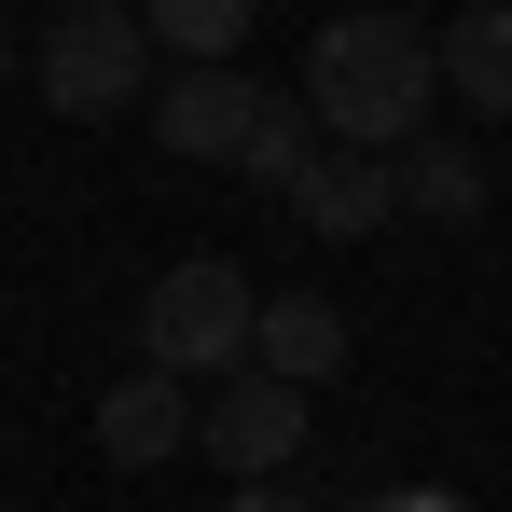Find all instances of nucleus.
Returning a JSON list of instances; mask_svg holds the SVG:
<instances>
[{
    "instance_id": "f257e3e1",
    "label": "nucleus",
    "mask_w": 512,
    "mask_h": 512,
    "mask_svg": "<svg viewBox=\"0 0 512 512\" xmlns=\"http://www.w3.org/2000/svg\"><path fill=\"white\" fill-rule=\"evenodd\" d=\"M305 111H319V139L333 153H416L429 111H443V28L416 14H333L319 42H305Z\"/></svg>"
},
{
    "instance_id": "f03ea898",
    "label": "nucleus",
    "mask_w": 512,
    "mask_h": 512,
    "mask_svg": "<svg viewBox=\"0 0 512 512\" xmlns=\"http://www.w3.org/2000/svg\"><path fill=\"white\" fill-rule=\"evenodd\" d=\"M250 346H263V291H250L222 250L167 263V277L139 291V374H180V388H194V374H222V388H236V374H250Z\"/></svg>"
},
{
    "instance_id": "7ed1b4c3",
    "label": "nucleus",
    "mask_w": 512,
    "mask_h": 512,
    "mask_svg": "<svg viewBox=\"0 0 512 512\" xmlns=\"http://www.w3.org/2000/svg\"><path fill=\"white\" fill-rule=\"evenodd\" d=\"M153 84H167V70H153V14H125V0H70V14L42 28V111L111 125V111H139Z\"/></svg>"
},
{
    "instance_id": "20e7f679",
    "label": "nucleus",
    "mask_w": 512,
    "mask_h": 512,
    "mask_svg": "<svg viewBox=\"0 0 512 512\" xmlns=\"http://www.w3.org/2000/svg\"><path fill=\"white\" fill-rule=\"evenodd\" d=\"M194 457H222L236 485H291V457H305V388H277V374H236L208 429H194Z\"/></svg>"
},
{
    "instance_id": "39448f33",
    "label": "nucleus",
    "mask_w": 512,
    "mask_h": 512,
    "mask_svg": "<svg viewBox=\"0 0 512 512\" xmlns=\"http://www.w3.org/2000/svg\"><path fill=\"white\" fill-rule=\"evenodd\" d=\"M250 125H263L250 70H167V84H153V153H180V167H236Z\"/></svg>"
},
{
    "instance_id": "423d86ee",
    "label": "nucleus",
    "mask_w": 512,
    "mask_h": 512,
    "mask_svg": "<svg viewBox=\"0 0 512 512\" xmlns=\"http://www.w3.org/2000/svg\"><path fill=\"white\" fill-rule=\"evenodd\" d=\"M194 388H180V374H111V388H97V457H111V471H167V457H194Z\"/></svg>"
},
{
    "instance_id": "0eeeda50",
    "label": "nucleus",
    "mask_w": 512,
    "mask_h": 512,
    "mask_svg": "<svg viewBox=\"0 0 512 512\" xmlns=\"http://www.w3.org/2000/svg\"><path fill=\"white\" fill-rule=\"evenodd\" d=\"M291 222H305V236H333V250H360L374 222H402V167H388V153H319L305 194H291Z\"/></svg>"
},
{
    "instance_id": "6e6552de",
    "label": "nucleus",
    "mask_w": 512,
    "mask_h": 512,
    "mask_svg": "<svg viewBox=\"0 0 512 512\" xmlns=\"http://www.w3.org/2000/svg\"><path fill=\"white\" fill-rule=\"evenodd\" d=\"M250 374H277V388L346 374V305H333V291H263V346H250Z\"/></svg>"
},
{
    "instance_id": "1a4fd4ad",
    "label": "nucleus",
    "mask_w": 512,
    "mask_h": 512,
    "mask_svg": "<svg viewBox=\"0 0 512 512\" xmlns=\"http://www.w3.org/2000/svg\"><path fill=\"white\" fill-rule=\"evenodd\" d=\"M443 97L485 111V125H512V0H471L443 28Z\"/></svg>"
},
{
    "instance_id": "9d476101",
    "label": "nucleus",
    "mask_w": 512,
    "mask_h": 512,
    "mask_svg": "<svg viewBox=\"0 0 512 512\" xmlns=\"http://www.w3.org/2000/svg\"><path fill=\"white\" fill-rule=\"evenodd\" d=\"M402 208H416V222H485V153L429 125L416 153H402Z\"/></svg>"
},
{
    "instance_id": "9b49d317",
    "label": "nucleus",
    "mask_w": 512,
    "mask_h": 512,
    "mask_svg": "<svg viewBox=\"0 0 512 512\" xmlns=\"http://www.w3.org/2000/svg\"><path fill=\"white\" fill-rule=\"evenodd\" d=\"M250 42V0H153V56L167 70H236Z\"/></svg>"
},
{
    "instance_id": "f8f14e48",
    "label": "nucleus",
    "mask_w": 512,
    "mask_h": 512,
    "mask_svg": "<svg viewBox=\"0 0 512 512\" xmlns=\"http://www.w3.org/2000/svg\"><path fill=\"white\" fill-rule=\"evenodd\" d=\"M319 153H333V139H319V111H305V97H263V125H250V153H236V167H250L263 194H305Z\"/></svg>"
},
{
    "instance_id": "ddd939ff",
    "label": "nucleus",
    "mask_w": 512,
    "mask_h": 512,
    "mask_svg": "<svg viewBox=\"0 0 512 512\" xmlns=\"http://www.w3.org/2000/svg\"><path fill=\"white\" fill-rule=\"evenodd\" d=\"M222 512H319L305 485H222Z\"/></svg>"
},
{
    "instance_id": "4468645a",
    "label": "nucleus",
    "mask_w": 512,
    "mask_h": 512,
    "mask_svg": "<svg viewBox=\"0 0 512 512\" xmlns=\"http://www.w3.org/2000/svg\"><path fill=\"white\" fill-rule=\"evenodd\" d=\"M360 512H471V499H443V485H388V499H360Z\"/></svg>"
},
{
    "instance_id": "2eb2a0df",
    "label": "nucleus",
    "mask_w": 512,
    "mask_h": 512,
    "mask_svg": "<svg viewBox=\"0 0 512 512\" xmlns=\"http://www.w3.org/2000/svg\"><path fill=\"white\" fill-rule=\"evenodd\" d=\"M0 84H14V28H0Z\"/></svg>"
}]
</instances>
